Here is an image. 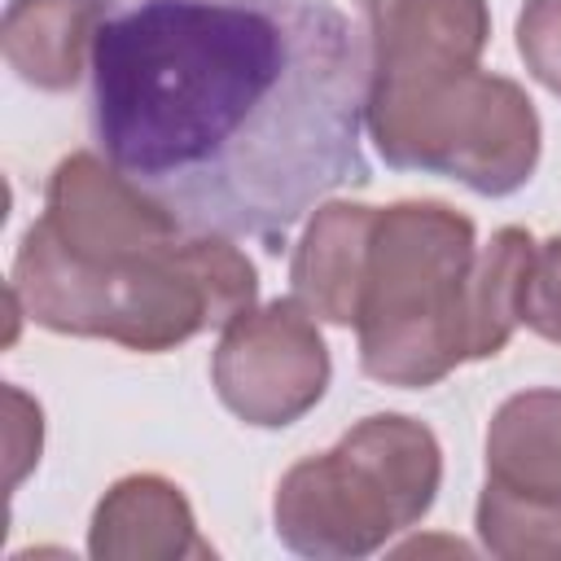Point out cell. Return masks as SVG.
Here are the masks:
<instances>
[{"mask_svg":"<svg viewBox=\"0 0 561 561\" xmlns=\"http://www.w3.org/2000/svg\"><path fill=\"white\" fill-rule=\"evenodd\" d=\"M517 53L526 70L561 96V0H526L517 13Z\"/></svg>","mask_w":561,"mask_h":561,"instance_id":"obj_13","label":"cell"},{"mask_svg":"<svg viewBox=\"0 0 561 561\" xmlns=\"http://www.w3.org/2000/svg\"><path fill=\"white\" fill-rule=\"evenodd\" d=\"M9 399V486L22 482V473L39 460V408L22 390H4Z\"/></svg>","mask_w":561,"mask_h":561,"instance_id":"obj_15","label":"cell"},{"mask_svg":"<svg viewBox=\"0 0 561 561\" xmlns=\"http://www.w3.org/2000/svg\"><path fill=\"white\" fill-rule=\"evenodd\" d=\"M96 0H9L4 9V61L9 70L39 88L66 92L92 66Z\"/></svg>","mask_w":561,"mask_h":561,"instance_id":"obj_11","label":"cell"},{"mask_svg":"<svg viewBox=\"0 0 561 561\" xmlns=\"http://www.w3.org/2000/svg\"><path fill=\"white\" fill-rule=\"evenodd\" d=\"M373 219H377V206L329 202V206L316 210V219L307 224L302 241L294 245V263H289L294 298L316 320L355 324L359 276H364Z\"/></svg>","mask_w":561,"mask_h":561,"instance_id":"obj_10","label":"cell"},{"mask_svg":"<svg viewBox=\"0 0 561 561\" xmlns=\"http://www.w3.org/2000/svg\"><path fill=\"white\" fill-rule=\"evenodd\" d=\"M486 35V0H386L377 13H368V88H403L451 70H473Z\"/></svg>","mask_w":561,"mask_h":561,"instance_id":"obj_8","label":"cell"},{"mask_svg":"<svg viewBox=\"0 0 561 561\" xmlns=\"http://www.w3.org/2000/svg\"><path fill=\"white\" fill-rule=\"evenodd\" d=\"M473 219L443 202L377 210L359 276V368L399 390H425L473 359Z\"/></svg>","mask_w":561,"mask_h":561,"instance_id":"obj_3","label":"cell"},{"mask_svg":"<svg viewBox=\"0 0 561 561\" xmlns=\"http://www.w3.org/2000/svg\"><path fill=\"white\" fill-rule=\"evenodd\" d=\"M522 324L548 342H561V237L535 245L522 289Z\"/></svg>","mask_w":561,"mask_h":561,"instance_id":"obj_14","label":"cell"},{"mask_svg":"<svg viewBox=\"0 0 561 561\" xmlns=\"http://www.w3.org/2000/svg\"><path fill=\"white\" fill-rule=\"evenodd\" d=\"M478 535L504 561H561V390H522L491 416Z\"/></svg>","mask_w":561,"mask_h":561,"instance_id":"obj_6","label":"cell"},{"mask_svg":"<svg viewBox=\"0 0 561 561\" xmlns=\"http://www.w3.org/2000/svg\"><path fill=\"white\" fill-rule=\"evenodd\" d=\"M368 131L390 167L447 175L482 197L517 193L539 162L530 96L478 66L403 88H368Z\"/></svg>","mask_w":561,"mask_h":561,"instance_id":"obj_5","label":"cell"},{"mask_svg":"<svg viewBox=\"0 0 561 561\" xmlns=\"http://www.w3.org/2000/svg\"><path fill=\"white\" fill-rule=\"evenodd\" d=\"M443 482L438 438L412 416H368L324 456L298 460L276 486V539L298 557L346 561L416 526Z\"/></svg>","mask_w":561,"mask_h":561,"instance_id":"obj_4","label":"cell"},{"mask_svg":"<svg viewBox=\"0 0 561 561\" xmlns=\"http://www.w3.org/2000/svg\"><path fill=\"white\" fill-rule=\"evenodd\" d=\"M88 70L96 153L184 232L276 254L373 180V48L333 0H96Z\"/></svg>","mask_w":561,"mask_h":561,"instance_id":"obj_1","label":"cell"},{"mask_svg":"<svg viewBox=\"0 0 561 561\" xmlns=\"http://www.w3.org/2000/svg\"><path fill=\"white\" fill-rule=\"evenodd\" d=\"M210 381L219 403L245 425H294L329 390V351L316 316L298 298L245 307L219 333Z\"/></svg>","mask_w":561,"mask_h":561,"instance_id":"obj_7","label":"cell"},{"mask_svg":"<svg viewBox=\"0 0 561 561\" xmlns=\"http://www.w3.org/2000/svg\"><path fill=\"white\" fill-rule=\"evenodd\" d=\"M88 552L96 561H149V557H215V548L197 535L193 508L158 473H131L114 482L88 530Z\"/></svg>","mask_w":561,"mask_h":561,"instance_id":"obj_9","label":"cell"},{"mask_svg":"<svg viewBox=\"0 0 561 561\" xmlns=\"http://www.w3.org/2000/svg\"><path fill=\"white\" fill-rule=\"evenodd\" d=\"M355 4H359V9H364V13H377V9H381V4H386V0H355Z\"/></svg>","mask_w":561,"mask_h":561,"instance_id":"obj_16","label":"cell"},{"mask_svg":"<svg viewBox=\"0 0 561 561\" xmlns=\"http://www.w3.org/2000/svg\"><path fill=\"white\" fill-rule=\"evenodd\" d=\"M530 259H535V237L526 228H500L491 245L478 254L473 298H469L473 359L500 355L513 329L522 324V289H526Z\"/></svg>","mask_w":561,"mask_h":561,"instance_id":"obj_12","label":"cell"},{"mask_svg":"<svg viewBox=\"0 0 561 561\" xmlns=\"http://www.w3.org/2000/svg\"><path fill=\"white\" fill-rule=\"evenodd\" d=\"M259 280L228 237L180 232L162 245L79 259L39 224L26 228L9 298L44 329L110 337L131 351H167L254 307Z\"/></svg>","mask_w":561,"mask_h":561,"instance_id":"obj_2","label":"cell"}]
</instances>
